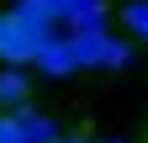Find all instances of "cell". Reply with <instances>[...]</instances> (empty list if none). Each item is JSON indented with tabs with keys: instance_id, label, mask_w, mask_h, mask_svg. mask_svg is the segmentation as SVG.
<instances>
[{
	"instance_id": "7",
	"label": "cell",
	"mask_w": 148,
	"mask_h": 143,
	"mask_svg": "<svg viewBox=\"0 0 148 143\" xmlns=\"http://www.w3.org/2000/svg\"><path fill=\"white\" fill-rule=\"evenodd\" d=\"M101 143H127V138H101Z\"/></svg>"
},
{
	"instance_id": "3",
	"label": "cell",
	"mask_w": 148,
	"mask_h": 143,
	"mask_svg": "<svg viewBox=\"0 0 148 143\" xmlns=\"http://www.w3.org/2000/svg\"><path fill=\"white\" fill-rule=\"evenodd\" d=\"M116 16H122V27H127L132 43H148V0H127Z\"/></svg>"
},
{
	"instance_id": "4",
	"label": "cell",
	"mask_w": 148,
	"mask_h": 143,
	"mask_svg": "<svg viewBox=\"0 0 148 143\" xmlns=\"http://www.w3.org/2000/svg\"><path fill=\"white\" fill-rule=\"evenodd\" d=\"M32 6H37V11H42V16H48V21H53V27H64V21H69V16H74V6H79V0H32Z\"/></svg>"
},
{
	"instance_id": "2",
	"label": "cell",
	"mask_w": 148,
	"mask_h": 143,
	"mask_svg": "<svg viewBox=\"0 0 148 143\" xmlns=\"http://www.w3.org/2000/svg\"><path fill=\"white\" fill-rule=\"evenodd\" d=\"M32 96V80L21 69H0V111H16V106H27Z\"/></svg>"
},
{
	"instance_id": "5",
	"label": "cell",
	"mask_w": 148,
	"mask_h": 143,
	"mask_svg": "<svg viewBox=\"0 0 148 143\" xmlns=\"http://www.w3.org/2000/svg\"><path fill=\"white\" fill-rule=\"evenodd\" d=\"M0 143H27V138H21V122H16V111H0Z\"/></svg>"
},
{
	"instance_id": "6",
	"label": "cell",
	"mask_w": 148,
	"mask_h": 143,
	"mask_svg": "<svg viewBox=\"0 0 148 143\" xmlns=\"http://www.w3.org/2000/svg\"><path fill=\"white\" fill-rule=\"evenodd\" d=\"M48 143H90V138H85V133H53Z\"/></svg>"
},
{
	"instance_id": "1",
	"label": "cell",
	"mask_w": 148,
	"mask_h": 143,
	"mask_svg": "<svg viewBox=\"0 0 148 143\" xmlns=\"http://www.w3.org/2000/svg\"><path fill=\"white\" fill-rule=\"evenodd\" d=\"M32 64L42 69V74H53V80H64V74H74V69H79V64H74V48H69V37H58V32H53V37H48L42 48L32 53Z\"/></svg>"
}]
</instances>
